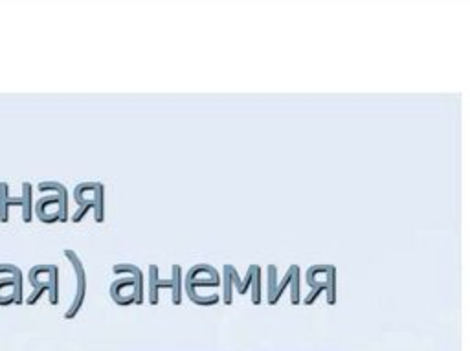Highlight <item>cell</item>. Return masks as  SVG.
<instances>
[{"instance_id": "obj_1", "label": "cell", "mask_w": 470, "mask_h": 351, "mask_svg": "<svg viewBox=\"0 0 470 351\" xmlns=\"http://www.w3.org/2000/svg\"><path fill=\"white\" fill-rule=\"evenodd\" d=\"M65 256L70 259L72 267H74L75 278H77V290H75L77 294H75V300H74V303H72L70 311L66 313V318H70V316H74L75 313L79 311L81 303H83V300H85V292H87V272H85L83 263H81V259L77 258V254H75V252H72L70 248H66Z\"/></svg>"}, {"instance_id": "obj_4", "label": "cell", "mask_w": 470, "mask_h": 351, "mask_svg": "<svg viewBox=\"0 0 470 351\" xmlns=\"http://www.w3.org/2000/svg\"><path fill=\"white\" fill-rule=\"evenodd\" d=\"M22 188H24V195H22V199H24V202H22V221H24V223H30L31 221V186L28 184V182H24Z\"/></svg>"}, {"instance_id": "obj_3", "label": "cell", "mask_w": 470, "mask_h": 351, "mask_svg": "<svg viewBox=\"0 0 470 351\" xmlns=\"http://www.w3.org/2000/svg\"><path fill=\"white\" fill-rule=\"evenodd\" d=\"M9 272L11 276L15 278V289H13V298L15 303H21L22 302V274H21V268L15 267V265H0V274Z\"/></svg>"}, {"instance_id": "obj_2", "label": "cell", "mask_w": 470, "mask_h": 351, "mask_svg": "<svg viewBox=\"0 0 470 351\" xmlns=\"http://www.w3.org/2000/svg\"><path fill=\"white\" fill-rule=\"evenodd\" d=\"M24 199H8V184L2 182L0 184V221L6 223L8 221V208L15 206V204H22Z\"/></svg>"}]
</instances>
